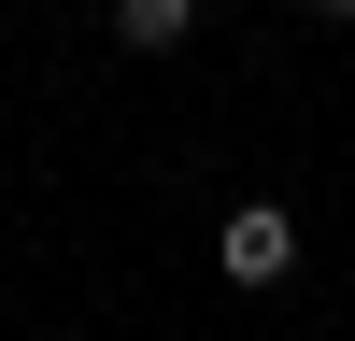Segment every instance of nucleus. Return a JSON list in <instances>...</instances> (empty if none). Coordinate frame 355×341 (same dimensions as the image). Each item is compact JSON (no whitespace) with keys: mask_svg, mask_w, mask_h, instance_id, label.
Segmentation results:
<instances>
[{"mask_svg":"<svg viewBox=\"0 0 355 341\" xmlns=\"http://www.w3.org/2000/svg\"><path fill=\"white\" fill-rule=\"evenodd\" d=\"M214 270H227V284H284V270H299V227H284L270 199H242L227 242H214Z\"/></svg>","mask_w":355,"mask_h":341,"instance_id":"nucleus-1","label":"nucleus"},{"mask_svg":"<svg viewBox=\"0 0 355 341\" xmlns=\"http://www.w3.org/2000/svg\"><path fill=\"white\" fill-rule=\"evenodd\" d=\"M185 28H199V0H114V43L128 57H171Z\"/></svg>","mask_w":355,"mask_h":341,"instance_id":"nucleus-2","label":"nucleus"},{"mask_svg":"<svg viewBox=\"0 0 355 341\" xmlns=\"http://www.w3.org/2000/svg\"><path fill=\"white\" fill-rule=\"evenodd\" d=\"M313 15H355V0H313Z\"/></svg>","mask_w":355,"mask_h":341,"instance_id":"nucleus-3","label":"nucleus"}]
</instances>
